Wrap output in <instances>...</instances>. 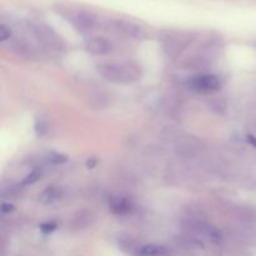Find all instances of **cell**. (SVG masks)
<instances>
[{
	"instance_id": "7",
	"label": "cell",
	"mask_w": 256,
	"mask_h": 256,
	"mask_svg": "<svg viewBox=\"0 0 256 256\" xmlns=\"http://www.w3.org/2000/svg\"><path fill=\"white\" fill-rule=\"evenodd\" d=\"M200 150H202V142L195 139L182 140L176 146L178 155L182 158H185V159L194 158L195 155L199 154Z\"/></svg>"
},
{
	"instance_id": "9",
	"label": "cell",
	"mask_w": 256,
	"mask_h": 256,
	"mask_svg": "<svg viewBox=\"0 0 256 256\" xmlns=\"http://www.w3.org/2000/svg\"><path fill=\"white\" fill-rule=\"evenodd\" d=\"M12 52L15 55L25 60H35L38 58V52L34 48L25 42H16L12 45Z\"/></svg>"
},
{
	"instance_id": "11",
	"label": "cell",
	"mask_w": 256,
	"mask_h": 256,
	"mask_svg": "<svg viewBox=\"0 0 256 256\" xmlns=\"http://www.w3.org/2000/svg\"><path fill=\"white\" fill-rule=\"evenodd\" d=\"M169 250L165 246L156 244L144 245L140 249H138V256H168Z\"/></svg>"
},
{
	"instance_id": "1",
	"label": "cell",
	"mask_w": 256,
	"mask_h": 256,
	"mask_svg": "<svg viewBox=\"0 0 256 256\" xmlns=\"http://www.w3.org/2000/svg\"><path fill=\"white\" fill-rule=\"evenodd\" d=\"M96 72L106 82L114 84H132L142 78V68L135 62H100L96 65Z\"/></svg>"
},
{
	"instance_id": "16",
	"label": "cell",
	"mask_w": 256,
	"mask_h": 256,
	"mask_svg": "<svg viewBox=\"0 0 256 256\" xmlns=\"http://www.w3.org/2000/svg\"><path fill=\"white\" fill-rule=\"evenodd\" d=\"M48 129H49V126H48V122H45V120L42 119H38L36 120V124H35V132H38V135H44L48 132Z\"/></svg>"
},
{
	"instance_id": "13",
	"label": "cell",
	"mask_w": 256,
	"mask_h": 256,
	"mask_svg": "<svg viewBox=\"0 0 256 256\" xmlns=\"http://www.w3.org/2000/svg\"><path fill=\"white\" fill-rule=\"evenodd\" d=\"M74 24L78 28V30H80L82 32H86L94 29L95 19L88 14H79L75 18Z\"/></svg>"
},
{
	"instance_id": "17",
	"label": "cell",
	"mask_w": 256,
	"mask_h": 256,
	"mask_svg": "<svg viewBox=\"0 0 256 256\" xmlns=\"http://www.w3.org/2000/svg\"><path fill=\"white\" fill-rule=\"evenodd\" d=\"M10 36H12V30L5 24L0 25V40L2 42H6L8 39H10Z\"/></svg>"
},
{
	"instance_id": "14",
	"label": "cell",
	"mask_w": 256,
	"mask_h": 256,
	"mask_svg": "<svg viewBox=\"0 0 256 256\" xmlns=\"http://www.w3.org/2000/svg\"><path fill=\"white\" fill-rule=\"evenodd\" d=\"M40 176H42V169H34L22 179V186H29V185L34 184L38 182V179H40Z\"/></svg>"
},
{
	"instance_id": "6",
	"label": "cell",
	"mask_w": 256,
	"mask_h": 256,
	"mask_svg": "<svg viewBox=\"0 0 256 256\" xmlns=\"http://www.w3.org/2000/svg\"><path fill=\"white\" fill-rule=\"evenodd\" d=\"M186 46V42H184V40L179 39V38H165L164 42H162V52L166 55L169 59H174L180 55V52L185 49Z\"/></svg>"
},
{
	"instance_id": "10",
	"label": "cell",
	"mask_w": 256,
	"mask_h": 256,
	"mask_svg": "<svg viewBox=\"0 0 256 256\" xmlns=\"http://www.w3.org/2000/svg\"><path fill=\"white\" fill-rule=\"evenodd\" d=\"M62 189H60L59 186H54V185H52V186H48L46 189L39 195V202L45 205L52 204V202L62 199Z\"/></svg>"
},
{
	"instance_id": "20",
	"label": "cell",
	"mask_w": 256,
	"mask_h": 256,
	"mask_svg": "<svg viewBox=\"0 0 256 256\" xmlns=\"http://www.w3.org/2000/svg\"><path fill=\"white\" fill-rule=\"evenodd\" d=\"M54 228H55L54 224H42V230H44V232H52V230H54Z\"/></svg>"
},
{
	"instance_id": "12",
	"label": "cell",
	"mask_w": 256,
	"mask_h": 256,
	"mask_svg": "<svg viewBox=\"0 0 256 256\" xmlns=\"http://www.w3.org/2000/svg\"><path fill=\"white\" fill-rule=\"evenodd\" d=\"M118 29L119 32H124L125 35L130 38H134V39H142L145 36L144 32H142V28L136 26L135 24H130V22H118Z\"/></svg>"
},
{
	"instance_id": "8",
	"label": "cell",
	"mask_w": 256,
	"mask_h": 256,
	"mask_svg": "<svg viewBox=\"0 0 256 256\" xmlns=\"http://www.w3.org/2000/svg\"><path fill=\"white\" fill-rule=\"evenodd\" d=\"M109 208L114 214L116 215H126L132 212V204L130 200L122 196H114L109 200Z\"/></svg>"
},
{
	"instance_id": "15",
	"label": "cell",
	"mask_w": 256,
	"mask_h": 256,
	"mask_svg": "<svg viewBox=\"0 0 256 256\" xmlns=\"http://www.w3.org/2000/svg\"><path fill=\"white\" fill-rule=\"evenodd\" d=\"M108 99H109V98L105 94H102V92H96L94 96H92L90 102H92V104L94 105L95 108H104L105 105L108 104Z\"/></svg>"
},
{
	"instance_id": "18",
	"label": "cell",
	"mask_w": 256,
	"mask_h": 256,
	"mask_svg": "<svg viewBox=\"0 0 256 256\" xmlns=\"http://www.w3.org/2000/svg\"><path fill=\"white\" fill-rule=\"evenodd\" d=\"M64 162H66V158L60 154H52L49 156V162L52 164H62Z\"/></svg>"
},
{
	"instance_id": "5",
	"label": "cell",
	"mask_w": 256,
	"mask_h": 256,
	"mask_svg": "<svg viewBox=\"0 0 256 256\" xmlns=\"http://www.w3.org/2000/svg\"><path fill=\"white\" fill-rule=\"evenodd\" d=\"M84 46L89 54L95 56H104L112 52V44L102 36L88 38L84 42Z\"/></svg>"
},
{
	"instance_id": "2",
	"label": "cell",
	"mask_w": 256,
	"mask_h": 256,
	"mask_svg": "<svg viewBox=\"0 0 256 256\" xmlns=\"http://www.w3.org/2000/svg\"><path fill=\"white\" fill-rule=\"evenodd\" d=\"M32 32H34L38 42L44 45L46 49L55 50V52H60V50L64 49V42H62V38L58 36L56 32L48 25L35 24L32 26Z\"/></svg>"
},
{
	"instance_id": "4",
	"label": "cell",
	"mask_w": 256,
	"mask_h": 256,
	"mask_svg": "<svg viewBox=\"0 0 256 256\" xmlns=\"http://www.w3.org/2000/svg\"><path fill=\"white\" fill-rule=\"evenodd\" d=\"M98 215L92 210L84 209L75 212L70 219V226L75 230H84L96 222Z\"/></svg>"
},
{
	"instance_id": "3",
	"label": "cell",
	"mask_w": 256,
	"mask_h": 256,
	"mask_svg": "<svg viewBox=\"0 0 256 256\" xmlns=\"http://www.w3.org/2000/svg\"><path fill=\"white\" fill-rule=\"evenodd\" d=\"M220 79L212 74H202L189 80V88L196 92L210 94L220 89Z\"/></svg>"
},
{
	"instance_id": "19",
	"label": "cell",
	"mask_w": 256,
	"mask_h": 256,
	"mask_svg": "<svg viewBox=\"0 0 256 256\" xmlns=\"http://www.w3.org/2000/svg\"><path fill=\"white\" fill-rule=\"evenodd\" d=\"M14 209H15V208L12 206V205L6 204V202H4V204H2V212H14Z\"/></svg>"
}]
</instances>
